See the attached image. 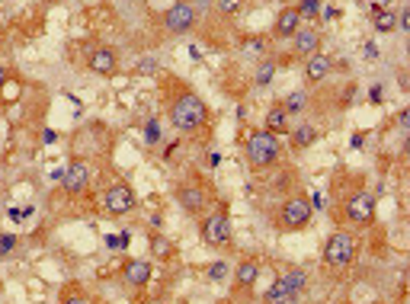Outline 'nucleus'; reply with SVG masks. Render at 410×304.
<instances>
[{"label": "nucleus", "instance_id": "1", "mask_svg": "<svg viewBox=\"0 0 410 304\" xmlns=\"http://www.w3.org/2000/svg\"><path fill=\"white\" fill-rule=\"evenodd\" d=\"M170 122L180 128V132L193 135L199 132L202 125L209 122V106L202 103V97H195V93H180V97L170 103Z\"/></svg>", "mask_w": 410, "mask_h": 304}, {"label": "nucleus", "instance_id": "2", "mask_svg": "<svg viewBox=\"0 0 410 304\" xmlns=\"http://www.w3.org/2000/svg\"><path fill=\"white\" fill-rule=\"evenodd\" d=\"M243 157H247V164H251V166H257V170H263V166H272L279 157H282L279 135L266 132V128L253 132L251 138L243 141Z\"/></svg>", "mask_w": 410, "mask_h": 304}, {"label": "nucleus", "instance_id": "3", "mask_svg": "<svg viewBox=\"0 0 410 304\" xmlns=\"http://www.w3.org/2000/svg\"><path fill=\"white\" fill-rule=\"evenodd\" d=\"M314 218V205L305 195H295V199L282 202V212H279V231H301L308 228Z\"/></svg>", "mask_w": 410, "mask_h": 304}, {"label": "nucleus", "instance_id": "4", "mask_svg": "<svg viewBox=\"0 0 410 304\" xmlns=\"http://www.w3.org/2000/svg\"><path fill=\"white\" fill-rule=\"evenodd\" d=\"M324 263L330 266V269H346L349 263L356 260V241H353V234H334V237H327V243H324Z\"/></svg>", "mask_w": 410, "mask_h": 304}, {"label": "nucleus", "instance_id": "5", "mask_svg": "<svg viewBox=\"0 0 410 304\" xmlns=\"http://www.w3.org/2000/svg\"><path fill=\"white\" fill-rule=\"evenodd\" d=\"M199 234H202V241L209 243V247H228V243H231V214L224 212V208L212 212L209 218L202 221Z\"/></svg>", "mask_w": 410, "mask_h": 304}, {"label": "nucleus", "instance_id": "6", "mask_svg": "<svg viewBox=\"0 0 410 304\" xmlns=\"http://www.w3.org/2000/svg\"><path fill=\"white\" fill-rule=\"evenodd\" d=\"M135 205H138V199H135L132 186H126V183H116V186H109L103 193V212L109 214V218H122V214H128Z\"/></svg>", "mask_w": 410, "mask_h": 304}, {"label": "nucleus", "instance_id": "7", "mask_svg": "<svg viewBox=\"0 0 410 304\" xmlns=\"http://www.w3.org/2000/svg\"><path fill=\"white\" fill-rule=\"evenodd\" d=\"M160 23H164V29H167V32L186 35L189 29L195 26V7H193V4H186V0H180V4H174V7L164 10Z\"/></svg>", "mask_w": 410, "mask_h": 304}, {"label": "nucleus", "instance_id": "8", "mask_svg": "<svg viewBox=\"0 0 410 304\" xmlns=\"http://www.w3.org/2000/svg\"><path fill=\"white\" fill-rule=\"evenodd\" d=\"M346 218L353 224H372V218H375V199L368 193H353L346 199Z\"/></svg>", "mask_w": 410, "mask_h": 304}, {"label": "nucleus", "instance_id": "9", "mask_svg": "<svg viewBox=\"0 0 410 304\" xmlns=\"http://www.w3.org/2000/svg\"><path fill=\"white\" fill-rule=\"evenodd\" d=\"M87 183H90V170H87L84 160H71L68 170L61 173V186L68 195H80L87 189Z\"/></svg>", "mask_w": 410, "mask_h": 304}, {"label": "nucleus", "instance_id": "10", "mask_svg": "<svg viewBox=\"0 0 410 304\" xmlns=\"http://www.w3.org/2000/svg\"><path fill=\"white\" fill-rule=\"evenodd\" d=\"M176 202L183 205V212L199 214L202 208H205V202H209V195H205V189H202L195 180H189V183H183V186L176 189Z\"/></svg>", "mask_w": 410, "mask_h": 304}, {"label": "nucleus", "instance_id": "11", "mask_svg": "<svg viewBox=\"0 0 410 304\" xmlns=\"http://www.w3.org/2000/svg\"><path fill=\"white\" fill-rule=\"evenodd\" d=\"M87 64H90V71H93V74H103V77L116 74V68H119L116 51H112V49H106V45H100V49L87 51Z\"/></svg>", "mask_w": 410, "mask_h": 304}, {"label": "nucleus", "instance_id": "12", "mask_svg": "<svg viewBox=\"0 0 410 304\" xmlns=\"http://www.w3.org/2000/svg\"><path fill=\"white\" fill-rule=\"evenodd\" d=\"M301 29V13L295 7H282V13L276 16V26H272V35L276 39H292Z\"/></svg>", "mask_w": 410, "mask_h": 304}, {"label": "nucleus", "instance_id": "13", "mask_svg": "<svg viewBox=\"0 0 410 304\" xmlns=\"http://www.w3.org/2000/svg\"><path fill=\"white\" fill-rule=\"evenodd\" d=\"M292 45H295V51H299L301 58H311L314 51H320V32H318V29H311V26H301L299 32L292 35Z\"/></svg>", "mask_w": 410, "mask_h": 304}, {"label": "nucleus", "instance_id": "14", "mask_svg": "<svg viewBox=\"0 0 410 304\" xmlns=\"http://www.w3.org/2000/svg\"><path fill=\"white\" fill-rule=\"evenodd\" d=\"M122 276H126V282L132 285V288H145V285L151 282V263H147V260H128V263L122 266Z\"/></svg>", "mask_w": 410, "mask_h": 304}, {"label": "nucleus", "instance_id": "15", "mask_svg": "<svg viewBox=\"0 0 410 304\" xmlns=\"http://www.w3.org/2000/svg\"><path fill=\"white\" fill-rule=\"evenodd\" d=\"M334 71V61H330V55H324V51H314L311 58H308V68H305V74H308V80L311 83H320L327 74Z\"/></svg>", "mask_w": 410, "mask_h": 304}, {"label": "nucleus", "instance_id": "16", "mask_svg": "<svg viewBox=\"0 0 410 304\" xmlns=\"http://www.w3.org/2000/svg\"><path fill=\"white\" fill-rule=\"evenodd\" d=\"M260 269H263L260 260H241V263H237V272H234V282L241 285V288H251L260 279Z\"/></svg>", "mask_w": 410, "mask_h": 304}, {"label": "nucleus", "instance_id": "17", "mask_svg": "<svg viewBox=\"0 0 410 304\" xmlns=\"http://www.w3.org/2000/svg\"><path fill=\"white\" fill-rule=\"evenodd\" d=\"M266 132H272V135H285V132H289V112L282 109V103L272 106V109L266 112Z\"/></svg>", "mask_w": 410, "mask_h": 304}, {"label": "nucleus", "instance_id": "18", "mask_svg": "<svg viewBox=\"0 0 410 304\" xmlns=\"http://www.w3.org/2000/svg\"><path fill=\"white\" fill-rule=\"evenodd\" d=\"M289 132H292L295 151H305V147H311L314 141H318V128H314V125H299V128H289Z\"/></svg>", "mask_w": 410, "mask_h": 304}, {"label": "nucleus", "instance_id": "19", "mask_svg": "<svg viewBox=\"0 0 410 304\" xmlns=\"http://www.w3.org/2000/svg\"><path fill=\"white\" fill-rule=\"evenodd\" d=\"M295 291L289 288V285L282 282V279H276V282L270 285V288H266V295H263V301H295Z\"/></svg>", "mask_w": 410, "mask_h": 304}, {"label": "nucleus", "instance_id": "20", "mask_svg": "<svg viewBox=\"0 0 410 304\" xmlns=\"http://www.w3.org/2000/svg\"><path fill=\"white\" fill-rule=\"evenodd\" d=\"M151 250L157 260H170V256H174V243L160 234V231H151Z\"/></svg>", "mask_w": 410, "mask_h": 304}, {"label": "nucleus", "instance_id": "21", "mask_svg": "<svg viewBox=\"0 0 410 304\" xmlns=\"http://www.w3.org/2000/svg\"><path fill=\"white\" fill-rule=\"evenodd\" d=\"M279 279H282V282L289 285L295 295H301V291H305V285H308V272L305 269H289V272H282Z\"/></svg>", "mask_w": 410, "mask_h": 304}, {"label": "nucleus", "instance_id": "22", "mask_svg": "<svg viewBox=\"0 0 410 304\" xmlns=\"http://www.w3.org/2000/svg\"><path fill=\"white\" fill-rule=\"evenodd\" d=\"M241 49H243V55L263 58L266 55V39H263V35H247V39L241 42Z\"/></svg>", "mask_w": 410, "mask_h": 304}, {"label": "nucleus", "instance_id": "23", "mask_svg": "<svg viewBox=\"0 0 410 304\" xmlns=\"http://www.w3.org/2000/svg\"><path fill=\"white\" fill-rule=\"evenodd\" d=\"M305 103H308V93L305 90H295V93H289V97L282 99V109L292 116V112H301L305 109Z\"/></svg>", "mask_w": 410, "mask_h": 304}, {"label": "nucleus", "instance_id": "24", "mask_svg": "<svg viewBox=\"0 0 410 304\" xmlns=\"http://www.w3.org/2000/svg\"><path fill=\"white\" fill-rule=\"evenodd\" d=\"M272 77H276V61H272V58H266V61L257 68V77H253V80H257V87H270Z\"/></svg>", "mask_w": 410, "mask_h": 304}, {"label": "nucleus", "instance_id": "25", "mask_svg": "<svg viewBox=\"0 0 410 304\" xmlns=\"http://www.w3.org/2000/svg\"><path fill=\"white\" fill-rule=\"evenodd\" d=\"M375 29L378 32H394L397 29V13H391V10H382V13H375Z\"/></svg>", "mask_w": 410, "mask_h": 304}, {"label": "nucleus", "instance_id": "26", "mask_svg": "<svg viewBox=\"0 0 410 304\" xmlns=\"http://www.w3.org/2000/svg\"><path fill=\"white\" fill-rule=\"evenodd\" d=\"M228 272H231V266L218 260V263H212L209 269H205V279H209V282H224V279H228Z\"/></svg>", "mask_w": 410, "mask_h": 304}, {"label": "nucleus", "instance_id": "27", "mask_svg": "<svg viewBox=\"0 0 410 304\" xmlns=\"http://www.w3.org/2000/svg\"><path fill=\"white\" fill-rule=\"evenodd\" d=\"M215 7L222 16H237L243 10V0H215Z\"/></svg>", "mask_w": 410, "mask_h": 304}, {"label": "nucleus", "instance_id": "28", "mask_svg": "<svg viewBox=\"0 0 410 304\" xmlns=\"http://www.w3.org/2000/svg\"><path fill=\"white\" fill-rule=\"evenodd\" d=\"M160 138H164L160 122H157V118H147V122H145V141H147V145H157Z\"/></svg>", "mask_w": 410, "mask_h": 304}, {"label": "nucleus", "instance_id": "29", "mask_svg": "<svg viewBox=\"0 0 410 304\" xmlns=\"http://www.w3.org/2000/svg\"><path fill=\"white\" fill-rule=\"evenodd\" d=\"M157 71H160V61H157V58L147 55V58H141V61H138V74H141V77H154Z\"/></svg>", "mask_w": 410, "mask_h": 304}, {"label": "nucleus", "instance_id": "30", "mask_svg": "<svg viewBox=\"0 0 410 304\" xmlns=\"http://www.w3.org/2000/svg\"><path fill=\"white\" fill-rule=\"evenodd\" d=\"M301 13V20H305V16H314L320 10V0H301V7H295Z\"/></svg>", "mask_w": 410, "mask_h": 304}, {"label": "nucleus", "instance_id": "31", "mask_svg": "<svg viewBox=\"0 0 410 304\" xmlns=\"http://www.w3.org/2000/svg\"><path fill=\"white\" fill-rule=\"evenodd\" d=\"M13 247H16V237L13 234H4V237H0V256H7Z\"/></svg>", "mask_w": 410, "mask_h": 304}, {"label": "nucleus", "instance_id": "32", "mask_svg": "<svg viewBox=\"0 0 410 304\" xmlns=\"http://www.w3.org/2000/svg\"><path fill=\"white\" fill-rule=\"evenodd\" d=\"M397 29H404V32L410 29V13H407V10H404V13L397 16Z\"/></svg>", "mask_w": 410, "mask_h": 304}, {"label": "nucleus", "instance_id": "33", "mask_svg": "<svg viewBox=\"0 0 410 304\" xmlns=\"http://www.w3.org/2000/svg\"><path fill=\"white\" fill-rule=\"evenodd\" d=\"M397 125H401V128H407V125H410V109H401V112H397Z\"/></svg>", "mask_w": 410, "mask_h": 304}, {"label": "nucleus", "instance_id": "34", "mask_svg": "<svg viewBox=\"0 0 410 304\" xmlns=\"http://www.w3.org/2000/svg\"><path fill=\"white\" fill-rule=\"evenodd\" d=\"M368 99H372V103H382V83H378V87H372V93H368Z\"/></svg>", "mask_w": 410, "mask_h": 304}, {"label": "nucleus", "instance_id": "35", "mask_svg": "<svg viewBox=\"0 0 410 304\" xmlns=\"http://www.w3.org/2000/svg\"><path fill=\"white\" fill-rule=\"evenodd\" d=\"M366 58H378V49H375V45H372V42H368V45H366Z\"/></svg>", "mask_w": 410, "mask_h": 304}, {"label": "nucleus", "instance_id": "36", "mask_svg": "<svg viewBox=\"0 0 410 304\" xmlns=\"http://www.w3.org/2000/svg\"><path fill=\"white\" fill-rule=\"evenodd\" d=\"M4 83H7V68L0 64V90H4Z\"/></svg>", "mask_w": 410, "mask_h": 304}, {"label": "nucleus", "instance_id": "37", "mask_svg": "<svg viewBox=\"0 0 410 304\" xmlns=\"http://www.w3.org/2000/svg\"><path fill=\"white\" fill-rule=\"evenodd\" d=\"M49 4H61V0H49Z\"/></svg>", "mask_w": 410, "mask_h": 304}]
</instances>
